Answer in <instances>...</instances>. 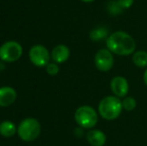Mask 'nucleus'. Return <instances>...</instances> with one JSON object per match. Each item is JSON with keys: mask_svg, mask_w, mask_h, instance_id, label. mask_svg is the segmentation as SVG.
<instances>
[{"mask_svg": "<svg viewBox=\"0 0 147 146\" xmlns=\"http://www.w3.org/2000/svg\"><path fill=\"white\" fill-rule=\"evenodd\" d=\"M17 132V127L12 121L4 120L0 123V134L3 137L9 138Z\"/></svg>", "mask_w": 147, "mask_h": 146, "instance_id": "f8f14e48", "label": "nucleus"}, {"mask_svg": "<svg viewBox=\"0 0 147 146\" xmlns=\"http://www.w3.org/2000/svg\"><path fill=\"white\" fill-rule=\"evenodd\" d=\"M137 105V101L134 97L132 96H126L122 100V107L126 111H132L136 108Z\"/></svg>", "mask_w": 147, "mask_h": 146, "instance_id": "2eb2a0df", "label": "nucleus"}, {"mask_svg": "<svg viewBox=\"0 0 147 146\" xmlns=\"http://www.w3.org/2000/svg\"><path fill=\"white\" fill-rule=\"evenodd\" d=\"M94 63L95 67L99 71H102V72L109 71L110 69H112L114 65L113 53L108 49H101L97 51L94 57Z\"/></svg>", "mask_w": 147, "mask_h": 146, "instance_id": "0eeeda50", "label": "nucleus"}, {"mask_svg": "<svg viewBox=\"0 0 147 146\" xmlns=\"http://www.w3.org/2000/svg\"><path fill=\"white\" fill-rule=\"evenodd\" d=\"M23 49L16 41H7L0 46V59L4 62L11 63L17 61L22 56Z\"/></svg>", "mask_w": 147, "mask_h": 146, "instance_id": "39448f33", "label": "nucleus"}, {"mask_svg": "<svg viewBox=\"0 0 147 146\" xmlns=\"http://www.w3.org/2000/svg\"><path fill=\"white\" fill-rule=\"evenodd\" d=\"M119 5L121 6L123 9H128L130 8L134 3V0H117Z\"/></svg>", "mask_w": 147, "mask_h": 146, "instance_id": "a211bd4d", "label": "nucleus"}, {"mask_svg": "<svg viewBox=\"0 0 147 146\" xmlns=\"http://www.w3.org/2000/svg\"><path fill=\"white\" fill-rule=\"evenodd\" d=\"M70 56V50L66 45L59 44L51 51V58L55 63H63L68 60Z\"/></svg>", "mask_w": 147, "mask_h": 146, "instance_id": "9d476101", "label": "nucleus"}, {"mask_svg": "<svg viewBox=\"0 0 147 146\" xmlns=\"http://www.w3.org/2000/svg\"><path fill=\"white\" fill-rule=\"evenodd\" d=\"M107 8H108V11L110 12L111 14H114V15L121 13L122 10H123V8L119 5L118 1H111L110 3H108Z\"/></svg>", "mask_w": 147, "mask_h": 146, "instance_id": "dca6fc26", "label": "nucleus"}, {"mask_svg": "<svg viewBox=\"0 0 147 146\" xmlns=\"http://www.w3.org/2000/svg\"><path fill=\"white\" fill-rule=\"evenodd\" d=\"M106 47L114 54L127 56L135 51L136 43L127 32L116 31L106 38Z\"/></svg>", "mask_w": 147, "mask_h": 146, "instance_id": "f257e3e1", "label": "nucleus"}, {"mask_svg": "<svg viewBox=\"0 0 147 146\" xmlns=\"http://www.w3.org/2000/svg\"><path fill=\"white\" fill-rule=\"evenodd\" d=\"M122 101L116 96H106L102 98L98 105V113L103 119L114 120L122 111Z\"/></svg>", "mask_w": 147, "mask_h": 146, "instance_id": "f03ea898", "label": "nucleus"}, {"mask_svg": "<svg viewBox=\"0 0 147 146\" xmlns=\"http://www.w3.org/2000/svg\"><path fill=\"white\" fill-rule=\"evenodd\" d=\"M41 132V125L35 118H25L17 127V134L20 139L26 142L33 141L39 136Z\"/></svg>", "mask_w": 147, "mask_h": 146, "instance_id": "7ed1b4c3", "label": "nucleus"}, {"mask_svg": "<svg viewBox=\"0 0 147 146\" xmlns=\"http://www.w3.org/2000/svg\"><path fill=\"white\" fill-rule=\"evenodd\" d=\"M46 71L49 75L55 76L59 72V66L57 65V63H49L46 66Z\"/></svg>", "mask_w": 147, "mask_h": 146, "instance_id": "f3484780", "label": "nucleus"}, {"mask_svg": "<svg viewBox=\"0 0 147 146\" xmlns=\"http://www.w3.org/2000/svg\"><path fill=\"white\" fill-rule=\"evenodd\" d=\"M108 34V30L104 27H98L93 29L92 31L89 34V37H90L91 40L93 41H99L101 39H104L105 37Z\"/></svg>", "mask_w": 147, "mask_h": 146, "instance_id": "4468645a", "label": "nucleus"}, {"mask_svg": "<svg viewBox=\"0 0 147 146\" xmlns=\"http://www.w3.org/2000/svg\"><path fill=\"white\" fill-rule=\"evenodd\" d=\"M88 143L91 146H103L106 142V135L104 132L98 129L89 130L86 134Z\"/></svg>", "mask_w": 147, "mask_h": 146, "instance_id": "9b49d317", "label": "nucleus"}, {"mask_svg": "<svg viewBox=\"0 0 147 146\" xmlns=\"http://www.w3.org/2000/svg\"><path fill=\"white\" fill-rule=\"evenodd\" d=\"M143 81H144V84L147 86V67H146V70L144 71V74H143Z\"/></svg>", "mask_w": 147, "mask_h": 146, "instance_id": "6ab92c4d", "label": "nucleus"}, {"mask_svg": "<svg viewBox=\"0 0 147 146\" xmlns=\"http://www.w3.org/2000/svg\"><path fill=\"white\" fill-rule=\"evenodd\" d=\"M82 2H85V3H91V2L95 1V0H81Z\"/></svg>", "mask_w": 147, "mask_h": 146, "instance_id": "aec40b11", "label": "nucleus"}, {"mask_svg": "<svg viewBox=\"0 0 147 146\" xmlns=\"http://www.w3.org/2000/svg\"><path fill=\"white\" fill-rule=\"evenodd\" d=\"M17 97L15 89L10 86H3L0 87V106L1 107H8L12 105Z\"/></svg>", "mask_w": 147, "mask_h": 146, "instance_id": "1a4fd4ad", "label": "nucleus"}, {"mask_svg": "<svg viewBox=\"0 0 147 146\" xmlns=\"http://www.w3.org/2000/svg\"><path fill=\"white\" fill-rule=\"evenodd\" d=\"M74 119L81 128L91 129L98 122V114L91 106L82 105L76 109Z\"/></svg>", "mask_w": 147, "mask_h": 146, "instance_id": "20e7f679", "label": "nucleus"}, {"mask_svg": "<svg viewBox=\"0 0 147 146\" xmlns=\"http://www.w3.org/2000/svg\"><path fill=\"white\" fill-rule=\"evenodd\" d=\"M132 61L134 65L140 68H145L147 67V52L143 50L135 51L132 56Z\"/></svg>", "mask_w": 147, "mask_h": 146, "instance_id": "ddd939ff", "label": "nucleus"}, {"mask_svg": "<svg viewBox=\"0 0 147 146\" xmlns=\"http://www.w3.org/2000/svg\"><path fill=\"white\" fill-rule=\"evenodd\" d=\"M51 54L43 45H34L29 51V59L37 67H44L49 64Z\"/></svg>", "mask_w": 147, "mask_h": 146, "instance_id": "423d86ee", "label": "nucleus"}, {"mask_svg": "<svg viewBox=\"0 0 147 146\" xmlns=\"http://www.w3.org/2000/svg\"><path fill=\"white\" fill-rule=\"evenodd\" d=\"M110 88L114 96L118 98L126 97L129 92V83L126 78L122 76H115L110 82Z\"/></svg>", "mask_w": 147, "mask_h": 146, "instance_id": "6e6552de", "label": "nucleus"}]
</instances>
